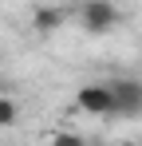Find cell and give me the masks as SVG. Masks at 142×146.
Segmentation results:
<instances>
[{"label":"cell","mask_w":142,"mask_h":146,"mask_svg":"<svg viewBox=\"0 0 142 146\" xmlns=\"http://www.w3.org/2000/svg\"><path fill=\"white\" fill-rule=\"evenodd\" d=\"M118 24H122V12L115 0H83L79 4V28L87 36H107Z\"/></svg>","instance_id":"obj_1"},{"label":"cell","mask_w":142,"mask_h":146,"mask_svg":"<svg viewBox=\"0 0 142 146\" xmlns=\"http://www.w3.org/2000/svg\"><path fill=\"white\" fill-rule=\"evenodd\" d=\"M75 107H79L83 115H95V119H115V95H111V83H107V79L79 83V91H75Z\"/></svg>","instance_id":"obj_2"},{"label":"cell","mask_w":142,"mask_h":146,"mask_svg":"<svg viewBox=\"0 0 142 146\" xmlns=\"http://www.w3.org/2000/svg\"><path fill=\"white\" fill-rule=\"evenodd\" d=\"M115 95V115H142V79H107Z\"/></svg>","instance_id":"obj_3"},{"label":"cell","mask_w":142,"mask_h":146,"mask_svg":"<svg viewBox=\"0 0 142 146\" xmlns=\"http://www.w3.org/2000/svg\"><path fill=\"white\" fill-rule=\"evenodd\" d=\"M63 20H67V12H63V8H51V4H44V8H36V12H32V28H36L40 36L59 32V28H63Z\"/></svg>","instance_id":"obj_4"},{"label":"cell","mask_w":142,"mask_h":146,"mask_svg":"<svg viewBox=\"0 0 142 146\" xmlns=\"http://www.w3.org/2000/svg\"><path fill=\"white\" fill-rule=\"evenodd\" d=\"M16 119H20V107H16V99L0 95V126H12Z\"/></svg>","instance_id":"obj_5"}]
</instances>
